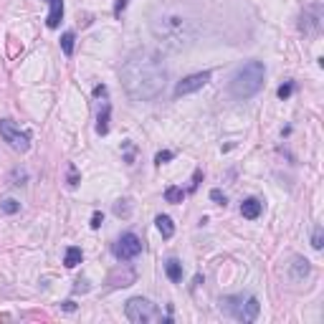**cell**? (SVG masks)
Segmentation results:
<instances>
[{
	"label": "cell",
	"mask_w": 324,
	"mask_h": 324,
	"mask_svg": "<svg viewBox=\"0 0 324 324\" xmlns=\"http://www.w3.org/2000/svg\"><path fill=\"white\" fill-rule=\"evenodd\" d=\"M119 79H122V86L129 99L152 101L155 96L162 94V89L167 84V69L157 53L140 48L124 61Z\"/></svg>",
	"instance_id": "cell-1"
},
{
	"label": "cell",
	"mask_w": 324,
	"mask_h": 324,
	"mask_svg": "<svg viewBox=\"0 0 324 324\" xmlns=\"http://www.w3.org/2000/svg\"><path fill=\"white\" fill-rule=\"evenodd\" d=\"M198 23L182 16L180 11L175 8H165L160 11L155 18H152V36L160 46L170 48V51H182L187 46H192L198 41Z\"/></svg>",
	"instance_id": "cell-2"
},
{
	"label": "cell",
	"mask_w": 324,
	"mask_h": 324,
	"mask_svg": "<svg viewBox=\"0 0 324 324\" xmlns=\"http://www.w3.org/2000/svg\"><path fill=\"white\" fill-rule=\"evenodd\" d=\"M264 76H266V69H264V63L261 61H248L243 63V66L231 76V94L236 99H251L253 94L261 91L264 86Z\"/></svg>",
	"instance_id": "cell-3"
},
{
	"label": "cell",
	"mask_w": 324,
	"mask_h": 324,
	"mask_svg": "<svg viewBox=\"0 0 324 324\" xmlns=\"http://www.w3.org/2000/svg\"><path fill=\"white\" fill-rule=\"evenodd\" d=\"M124 314L129 321L135 324H150V321H170V316H162V311L150 301V299H142V296H132L124 306Z\"/></svg>",
	"instance_id": "cell-4"
},
{
	"label": "cell",
	"mask_w": 324,
	"mask_h": 324,
	"mask_svg": "<svg viewBox=\"0 0 324 324\" xmlns=\"http://www.w3.org/2000/svg\"><path fill=\"white\" fill-rule=\"evenodd\" d=\"M221 309L226 314H231L238 321H256L258 311H261V304H258L256 296H226L221 299Z\"/></svg>",
	"instance_id": "cell-5"
},
{
	"label": "cell",
	"mask_w": 324,
	"mask_h": 324,
	"mask_svg": "<svg viewBox=\"0 0 324 324\" xmlns=\"http://www.w3.org/2000/svg\"><path fill=\"white\" fill-rule=\"evenodd\" d=\"M0 137L18 152H28V147H31V135L21 132V127H16L11 119H0Z\"/></svg>",
	"instance_id": "cell-6"
},
{
	"label": "cell",
	"mask_w": 324,
	"mask_h": 324,
	"mask_svg": "<svg viewBox=\"0 0 324 324\" xmlns=\"http://www.w3.org/2000/svg\"><path fill=\"white\" fill-rule=\"evenodd\" d=\"M114 256L119 258V261H132V258H137L142 253V241L137 233H124L117 243H114Z\"/></svg>",
	"instance_id": "cell-7"
},
{
	"label": "cell",
	"mask_w": 324,
	"mask_h": 324,
	"mask_svg": "<svg viewBox=\"0 0 324 324\" xmlns=\"http://www.w3.org/2000/svg\"><path fill=\"white\" fill-rule=\"evenodd\" d=\"M321 21H324L321 6H319V3H311V6L304 8L301 21H299V28H301L304 33H309V36H316V33L321 31Z\"/></svg>",
	"instance_id": "cell-8"
},
{
	"label": "cell",
	"mask_w": 324,
	"mask_h": 324,
	"mask_svg": "<svg viewBox=\"0 0 324 324\" xmlns=\"http://www.w3.org/2000/svg\"><path fill=\"white\" fill-rule=\"evenodd\" d=\"M210 81V74L208 71H203V74H192V76H187V79H182L177 86H175V96H185V94H192V91H198V89H203L205 84Z\"/></svg>",
	"instance_id": "cell-9"
},
{
	"label": "cell",
	"mask_w": 324,
	"mask_h": 324,
	"mask_svg": "<svg viewBox=\"0 0 324 324\" xmlns=\"http://www.w3.org/2000/svg\"><path fill=\"white\" fill-rule=\"evenodd\" d=\"M135 279H137L135 269H129V266H117V269L109 274L106 284H109V286H114V289H119V286H132V284H135Z\"/></svg>",
	"instance_id": "cell-10"
},
{
	"label": "cell",
	"mask_w": 324,
	"mask_h": 324,
	"mask_svg": "<svg viewBox=\"0 0 324 324\" xmlns=\"http://www.w3.org/2000/svg\"><path fill=\"white\" fill-rule=\"evenodd\" d=\"M261 200L258 198H246L243 203H241V215L243 218H248V221H256L258 215H261Z\"/></svg>",
	"instance_id": "cell-11"
},
{
	"label": "cell",
	"mask_w": 324,
	"mask_h": 324,
	"mask_svg": "<svg viewBox=\"0 0 324 324\" xmlns=\"http://www.w3.org/2000/svg\"><path fill=\"white\" fill-rule=\"evenodd\" d=\"M61 18H63V0H48V18H46L48 28H58Z\"/></svg>",
	"instance_id": "cell-12"
},
{
	"label": "cell",
	"mask_w": 324,
	"mask_h": 324,
	"mask_svg": "<svg viewBox=\"0 0 324 324\" xmlns=\"http://www.w3.org/2000/svg\"><path fill=\"white\" fill-rule=\"evenodd\" d=\"M309 271H311V266H309V261L306 258H294V264H291V279L294 281H304L306 276H309Z\"/></svg>",
	"instance_id": "cell-13"
},
{
	"label": "cell",
	"mask_w": 324,
	"mask_h": 324,
	"mask_svg": "<svg viewBox=\"0 0 324 324\" xmlns=\"http://www.w3.org/2000/svg\"><path fill=\"white\" fill-rule=\"evenodd\" d=\"M109 114H112V106H109V101H104L101 109H99V117H96V132L101 137L109 132Z\"/></svg>",
	"instance_id": "cell-14"
},
{
	"label": "cell",
	"mask_w": 324,
	"mask_h": 324,
	"mask_svg": "<svg viewBox=\"0 0 324 324\" xmlns=\"http://www.w3.org/2000/svg\"><path fill=\"white\" fill-rule=\"evenodd\" d=\"M165 274L172 284H180L182 281V264L177 261V258H167V264H165Z\"/></svg>",
	"instance_id": "cell-15"
},
{
	"label": "cell",
	"mask_w": 324,
	"mask_h": 324,
	"mask_svg": "<svg viewBox=\"0 0 324 324\" xmlns=\"http://www.w3.org/2000/svg\"><path fill=\"white\" fill-rule=\"evenodd\" d=\"M155 223H157V231L162 233V238H172L175 236V223H172L170 215H157Z\"/></svg>",
	"instance_id": "cell-16"
},
{
	"label": "cell",
	"mask_w": 324,
	"mask_h": 324,
	"mask_svg": "<svg viewBox=\"0 0 324 324\" xmlns=\"http://www.w3.org/2000/svg\"><path fill=\"white\" fill-rule=\"evenodd\" d=\"M81 258H84L81 248H79V246H69V248H66V256H63V264H66L69 269H74V266L81 264Z\"/></svg>",
	"instance_id": "cell-17"
},
{
	"label": "cell",
	"mask_w": 324,
	"mask_h": 324,
	"mask_svg": "<svg viewBox=\"0 0 324 324\" xmlns=\"http://www.w3.org/2000/svg\"><path fill=\"white\" fill-rule=\"evenodd\" d=\"M74 41H76L74 31H66V33L61 36V51L66 53V56H74Z\"/></svg>",
	"instance_id": "cell-18"
},
{
	"label": "cell",
	"mask_w": 324,
	"mask_h": 324,
	"mask_svg": "<svg viewBox=\"0 0 324 324\" xmlns=\"http://www.w3.org/2000/svg\"><path fill=\"white\" fill-rule=\"evenodd\" d=\"M182 198H185V190H182V187H175V185H172V187L165 190V200H167V203H182Z\"/></svg>",
	"instance_id": "cell-19"
},
{
	"label": "cell",
	"mask_w": 324,
	"mask_h": 324,
	"mask_svg": "<svg viewBox=\"0 0 324 324\" xmlns=\"http://www.w3.org/2000/svg\"><path fill=\"white\" fill-rule=\"evenodd\" d=\"M0 210L8 213V215H13V213H18V210H21V203H18V200H13V198H6L3 203H0Z\"/></svg>",
	"instance_id": "cell-20"
},
{
	"label": "cell",
	"mask_w": 324,
	"mask_h": 324,
	"mask_svg": "<svg viewBox=\"0 0 324 324\" xmlns=\"http://www.w3.org/2000/svg\"><path fill=\"white\" fill-rule=\"evenodd\" d=\"M129 213H132V208H129V200H117V203H114V215L129 218Z\"/></svg>",
	"instance_id": "cell-21"
},
{
	"label": "cell",
	"mask_w": 324,
	"mask_h": 324,
	"mask_svg": "<svg viewBox=\"0 0 324 324\" xmlns=\"http://www.w3.org/2000/svg\"><path fill=\"white\" fill-rule=\"evenodd\" d=\"M172 157H175V155H172L170 150H162V152H157V155H155V165H165V162H170Z\"/></svg>",
	"instance_id": "cell-22"
},
{
	"label": "cell",
	"mask_w": 324,
	"mask_h": 324,
	"mask_svg": "<svg viewBox=\"0 0 324 324\" xmlns=\"http://www.w3.org/2000/svg\"><path fill=\"white\" fill-rule=\"evenodd\" d=\"M294 91V81H286L284 86H279V99H289Z\"/></svg>",
	"instance_id": "cell-23"
},
{
	"label": "cell",
	"mask_w": 324,
	"mask_h": 324,
	"mask_svg": "<svg viewBox=\"0 0 324 324\" xmlns=\"http://www.w3.org/2000/svg\"><path fill=\"white\" fill-rule=\"evenodd\" d=\"M311 246H314L316 251H321V226L314 228V233H311Z\"/></svg>",
	"instance_id": "cell-24"
},
{
	"label": "cell",
	"mask_w": 324,
	"mask_h": 324,
	"mask_svg": "<svg viewBox=\"0 0 324 324\" xmlns=\"http://www.w3.org/2000/svg\"><path fill=\"white\" fill-rule=\"evenodd\" d=\"M210 200H213V203H218V205H226V203H228V198L223 195L221 190H210Z\"/></svg>",
	"instance_id": "cell-25"
},
{
	"label": "cell",
	"mask_w": 324,
	"mask_h": 324,
	"mask_svg": "<svg viewBox=\"0 0 324 324\" xmlns=\"http://www.w3.org/2000/svg\"><path fill=\"white\" fill-rule=\"evenodd\" d=\"M200 180H203V170H195V175H192V182H190V192H195V190H198Z\"/></svg>",
	"instance_id": "cell-26"
},
{
	"label": "cell",
	"mask_w": 324,
	"mask_h": 324,
	"mask_svg": "<svg viewBox=\"0 0 324 324\" xmlns=\"http://www.w3.org/2000/svg\"><path fill=\"white\" fill-rule=\"evenodd\" d=\"M69 185H71V187H76V185H79V172H76V167H74V165H69Z\"/></svg>",
	"instance_id": "cell-27"
},
{
	"label": "cell",
	"mask_w": 324,
	"mask_h": 324,
	"mask_svg": "<svg viewBox=\"0 0 324 324\" xmlns=\"http://www.w3.org/2000/svg\"><path fill=\"white\" fill-rule=\"evenodd\" d=\"M101 223H104V213H101V210H94V215H91V228L96 231Z\"/></svg>",
	"instance_id": "cell-28"
},
{
	"label": "cell",
	"mask_w": 324,
	"mask_h": 324,
	"mask_svg": "<svg viewBox=\"0 0 324 324\" xmlns=\"http://www.w3.org/2000/svg\"><path fill=\"white\" fill-rule=\"evenodd\" d=\"M124 150H127V165H135V147H132V142H124Z\"/></svg>",
	"instance_id": "cell-29"
},
{
	"label": "cell",
	"mask_w": 324,
	"mask_h": 324,
	"mask_svg": "<svg viewBox=\"0 0 324 324\" xmlns=\"http://www.w3.org/2000/svg\"><path fill=\"white\" fill-rule=\"evenodd\" d=\"M28 175L23 172V170H16L13 175H11V180H13V185H23V180H26Z\"/></svg>",
	"instance_id": "cell-30"
},
{
	"label": "cell",
	"mask_w": 324,
	"mask_h": 324,
	"mask_svg": "<svg viewBox=\"0 0 324 324\" xmlns=\"http://www.w3.org/2000/svg\"><path fill=\"white\" fill-rule=\"evenodd\" d=\"M79 291H81V294H84V291H89V286H86V281H84V279H79V281H76V286H74V294H79Z\"/></svg>",
	"instance_id": "cell-31"
},
{
	"label": "cell",
	"mask_w": 324,
	"mask_h": 324,
	"mask_svg": "<svg viewBox=\"0 0 324 324\" xmlns=\"http://www.w3.org/2000/svg\"><path fill=\"white\" fill-rule=\"evenodd\" d=\"M124 8H127V0H117V6H114V16H117V18H119V16H122V11H124Z\"/></svg>",
	"instance_id": "cell-32"
},
{
	"label": "cell",
	"mask_w": 324,
	"mask_h": 324,
	"mask_svg": "<svg viewBox=\"0 0 324 324\" xmlns=\"http://www.w3.org/2000/svg\"><path fill=\"white\" fill-rule=\"evenodd\" d=\"M61 306H63V311H76V304H74L71 299H69V301H63Z\"/></svg>",
	"instance_id": "cell-33"
}]
</instances>
